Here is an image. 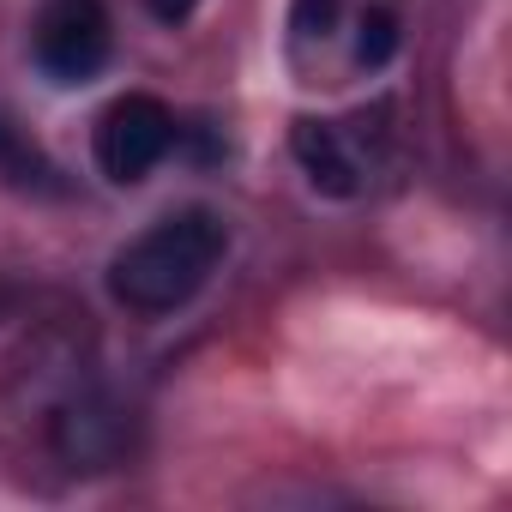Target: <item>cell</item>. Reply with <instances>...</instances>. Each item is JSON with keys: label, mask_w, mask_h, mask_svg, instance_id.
<instances>
[{"label": "cell", "mask_w": 512, "mask_h": 512, "mask_svg": "<svg viewBox=\"0 0 512 512\" xmlns=\"http://www.w3.org/2000/svg\"><path fill=\"white\" fill-rule=\"evenodd\" d=\"M0 175H7L13 187H37V193H61V175L55 163L13 127V121H0Z\"/></svg>", "instance_id": "5"}, {"label": "cell", "mask_w": 512, "mask_h": 512, "mask_svg": "<svg viewBox=\"0 0 512 512\" xmlns=\"http://www.w3.org/2000/svg\"><path fill=\"white\" fill-rule=\"evenodd\" d=\"M290 151H296V163L308 169V181L320 193L350 199L362 187V169H356V157H350V145H344V133L332 121H296L290 127Z\"/></svg>", "instance_id": "4"}, {"label": "cell", "mask_w": 512, "mask_h": 512, "mask_svg": "<svg viewBox=\"0 0 512 512\" xmlns=\"http://www.w3.org/2000/svg\"><path fill=\"white\" fill-rule=\"evenodd\" d=\"M398 55V13L392 7H368L356 19V67H386Z\"/></svg>", "instance_id": "6"}, {"label": "cell", "mask_w": 512, "mask_h": 512, "mask_svg": "<svg viewBox=\"0 0 512 512\" xmlns=\"http://www.w3.org/2000/svg\"><path fill=\"white\" fill-rule=\"evenodd\" d=\"M97 169L115 181V187H133V181H145L163 157H169V145H175V115H169V103H157V97H145V91H127V97H115L103 115H97Z\"/></svg>", "instance_id": "2"}, {"label": "cell", "mask_w": 512, "mask_h": 512, "mask_svg": "<svg viewBox=\"0 0 512 512\" xmlns=\"http://www.w3.org/2000/svg\"><path fill=\"white\" fill-rule=\"evenodd\" d=\"M145 7H151V13H157L163 25H181V19H187V13L199 7V0H145Z\"/></svg>", "instance_id": "8"}, {"label": "cell", "mask_w": 512, "mask_h": 512, "mask_svg": "<svg viewBox=\"0 0 512 512\" xmlns=\"http://www.w3.org/2000/svg\"><path fill=\"white\" fill-rule=\"evenodd\" d=\"M109 13H103V0H43V13H37V67L55 79V85H85L103 73L109 61Z\"/></svg>", "instance_id": "3"}, {"label": "cell", "mask_w": 512, "mask_h": 512, "mask_svg": "<svg viewBox=\"0 0 512 512\" xmlns=\"http://www.w3.org/2000/svg\"><path fill=\"white\" fill-rule=\"evenodd\" d=\"M223 247H229V229L217 211H175L163 223H151L145 235H133L121 253H115V266H109V296L127 308V314H175L187 308L217 260H223Z\"/></svg>", "instance_id": "1"}, {"label": "cell", "mask_w": 512, "mask_h": 512, "mask_svg": "<svg viewBox=\"0 0 512 512\" xmlns=\"http://www.w3.org/2000/svg\"><path fill=\"white\" fill-rule=\"evenodd\" d=\"M338 19V0H296V31L302 37H326Z\"/></svg>", "instance_id": "7"}]
</instances>
